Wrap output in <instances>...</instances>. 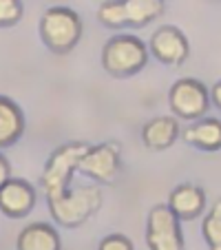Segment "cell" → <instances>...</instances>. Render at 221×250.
<instances>
[{
  "mask_svg": "<svg viewBox=\"0 0 221 250\" xmlns=\"http://www.w3.org/2000/svg\"><path fill=\"white\" fill-rule=\"evenodd\" d=\"M98 250H133V244L128 237L120 235V232H113V235L104 237V239L100 241Z\"/></svg>",
  "mask_w": 221,
  "mask_h": 250,
  "instance_id": "18",
  "label": "cell"
},
{
  "mask_svg": "<svg viewBox=\"0 0 221 250\" xmlns=\"http://www.w3.org/2000/svg\"><path fill=\"white\" fill-rule=\"evenodd\" d=\"M22 18L20 0H0V27H14Z\"/></svg>",
  "mask_w": 221,
  "mask_h": 250,
  "instance_id": "17",
  "label": "cell"
},
{
  "mask_svg": "<svg viewBox=\"0 0 221 250\" xmlns=\"http://www.w3.org/2000/svg\"><path fill=\"white\" fill-rule=\"evenodd\" d=\"M16 248L18 250H60V235L56 232V228L44 222L29 224L18 235Z\"/></svg>",
  "mask_w": 221,
  "mask_h": 250,
  "instance_id": "14",
  "label": "cell"
},
{
  "mask_svg": "<svg viewBox=\"0 0 221 250\" xmlns=\"http://www.w3.org/2000/svg\"><path fill=\"white\" fill-rule=\"evenodd\" d=\"M164 14V0H106L98 9L104 27H144Z\"/></svg>",
  "mask_w": 221,
  "mask_h": 250,
  "instance_id": "4",
  "label": "cell"
},
{
  "mask_svg": "<svg viewBox=\"0 0 221 250\" xmlns=\"http://www.w3.org/2000/svg\"><path fill=\"white\" fill-rule=\"evenodd\" d=\"M170 109L181 120H199L208 113L210 106V93L208 89L195 78H181L173 84L168 95Z\"/></svg>",
  "mask_w": 221,
  "mask_h": 250,
  "instance_id": "6",
  "label": "cell"
},
{
  "mask_svg": "<svg viewBox=\"0 0 221 250\" xmlns=\"http://www.w3.org/2000/svg\"><path fill=\"white\" fill-rule=\"evenodd\" d=\"M24 131V115L14 100L0 95V148L11 146Z\"/></svg>",
  "mask_w": 221,
  "mask_h": 250,
  "instance_id": "15",
  "label": "cell"
},
{
  "mask_svg": "<svg viewBox=\"0 0 221 250\" xmlns=\"http://www.w3.org/2000/svg\"><path fill=\"white\" fill-rule=\"evenodd\" d=\"M177 135H179V124L177 120L168 118V115L148 120L144 124V128H141V140L151 151H164V148L173 146Z\"/></svg>",
  "mask_w": 221,
  "mask_h": 250,
  "instance_id": "12",
  "label": "cell"
},
{
  "mask_svg": "<svg viewBox=\"0 0 221 250\" xmlns=\"http://www.w3.org/2000/svg\"><path fill=\"white\" fill-rule=\"evenodd\" d=\"M168 208L179 219H195L206 208V193L195 184H181L168 195Z\"/></svg>",
  "mask_w": 221,
  "mask_h": 250,
  "instance_id": "11",
  "label": "cell"
},
{
  "mask_svg": "<svg viewBox=\"0 0 221 250\" xmlns=\"http://www.w3.org/2000/svg\"><path fill=\"white\" fill-rule=\"evenodd\" d=\"M120 160H122L120 146L115 142H106V144L86 148L78 164V170L100 184H113L120 175Z\"/></svg>",
  "mask_w": 221,
  "mask_h": 250,
  "instance_id": "8",
  "label": "cell"
},
{
  "mask_svg": "<svg viewBox=\"0 0 221 250\" xmlns=\"http://www.w3.org/2000/svg\"><path fill=\"white\" fill-rule=\"evenodd\" d=\"M203 237L210 250H221V199H217L210 215L203 219Z\"/></svg>",
  "mask_w": 221,
  "mask_h": 250,
  "instance_id": "16",
  "label": "cell"
},
{
  "mask_svg": "<svg viewBox=\"0 0 221 250\" xmlns=\"http://www.w3.org/2000/svg\"><path fill=\"white\" fill-rule=\"evenodd\" d=\"M151 51L160 62L170 66H179L188 60L190 44L177 27H160L151 38Z\"/></svg>",
  "mask_w": 221,
  "mask_h": 250,
  "instance_id": "9",
  "label": "cell"
},
{
  "mask_svg": "<svg viewBox=\"0 0 221 250\" xmlns=\"http://www.w3.org/2000/svg\"><path fill=\"white\" fill-rule=\"evenodd\" d=\"M40 38L49 51L64 56L82 38V20L69 7H49L40 20Z\"/></svg>",
  "mask_w": 221,
  "mask_h": 250,
  "instance_id": "3",
  "label": "cell"
},
{
  "mask_svg": "<svg viewBox=\"0 0 221 250\" xmlns=\"http://www.w3.org/2000/svg\"><path fill=\"white\" fill-rule=\"evenodd\" d=\"M36 206V190L29 182L24 180H7L0 186V210L5 212L7 217L20 219L27 217L31 208Z\"/></svg>",
  "mask_w": 221,
  "mask_h": 250,
  "instance_id": "10",
  "label": "cell"
},
{
  "mask_svg": "<svg viewBox=\"0 0 221 250\" xmlns=\"http://www.w3.org/2000/svg\"><path fill=\"white\" fill-rule=\"evenodd\" d=\"M49 212L56 224L64 228H78L102 206V190L98 186H82V188H66L62 195L47 199Z\"/></svg>",
  "mask_w": 221,
  "mask_h": 250,
  "instance_id": "1",
  "label": "cell"
},
{
  "mask_svg": "<svg viewBox=\"0 0 221 250\" xmlns=\"http://www.w3.org/2000/svg\"><path fill=\"white\" fill-rule=\"evenodd\" d=\"M210 102L221 111V82H217V84L212 86V91H210Z\"/></svg>",
  "mask_w": 221,
  "mask_h": 250,
  "instance_id": "20",
  "label": "cell"
},
{
  "mask_svg": "<svg viewBox=\"0 0 221 250\" xmlns=\"http://www.w3.org/2000/svg\"><path fill=\"white\" fill-rule=\"evenodd\" d=\"M11 177V170H9V162L5 160V157L0 155V186L5 184L7 180Z\"/></svg>",
  "mask_w": 221,
  "mask_h": 250,
  "instance_id": "19",
  "label": "cell"
},
{
  "mask_svg": "<svg viewBox=\"0 0 221 250\" xmlns=\"http://www.w3.org/2000/svg\"><path fill=\"white\" fill-rule=\"evenodd\" d=\"M89 144L84 142H71V144H62L60 148L51 153L42 170V188L47 199H53L62 195L71 184V177L78 170L82 155L86 153Z\"/></svg>",
  "mask_w": 221,
  "mask_h": 250,
  "instance_id": "5",
  "label": "cell"
},
{
  "mask_svg": "<svg viewBox=\"0 0 221 250\" xmlns=\"http://www.w3.org/2000/svg\"><path fill=\"white\" fill-rule=\"evenodd\" d=\"M148 60V49L131 33H120L102 49V66L113 78H131L140 73Z\"/></svg>",
  "mask_w": 221,
  "mask_h": 250,
  "instance_id": "2",
  "label": "cell"
},
{
  "mask_svg": "<svg viewBox=\"0 0 221 250\" xmlns=\"http://www.w3.org/2000/svg\"><path fill=\"white\" fill-rule=\"evenodd\" d=\"M146 241H148L151 250H183L179 217L168 206H155L148 212Z\"/></svg>",
  "mask_w": 221,
  "mask_h": 250,
  "instance_id": "7",
  "label": "cell"
},
{
  "mask_svg": "<svg viewBox=\"0 0 221 250\" xmlns=\"http://www.w3.org/2000/svg\"><path fill=\"white\" fill-rule=\"evenodd\" d=\"M183 140L190 146L201 151H219L221 148V120L217 118H199L193 126L183 131Z\"/></svg>",
  "mask_w": 221,
  "mask_h": 250,
  "instance_id": "13",
  "label": "cell"
}]
</instances>
